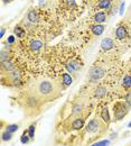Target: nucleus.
Instances as JSON below:
<instances>
[{
    "label": "nucleus",
    "mask_w": 131,
    "mask_h": 146,
    "mask_svg": "<svg viewBox=\"0 0 131 146\" xmlns=\"http://www.w3.org/2000/svg\"><path fill=\"white\" fill-rule=\"evenodd\" d=\"M123 7H124V2H122V3H121V7H120V14H122V13H123Z\"/></svg>",
    "instance_id": "nucleus-31"
},
{
    "label": "nucleus",
    "mask_w": 131,
    "mask_h": 146,
    "mask_svg": "<svg viewBox=\"0 0 131 146\" xmlns=\"http://www.w3.org/2000/svg\"><path fill=\"white\" fill-rule=\"evenodd\" d=\"M113 46H114V43H113L112 39L109 38V37L104 38V39L101 42V47H102L103 51H110L111 48H113Z\"/></svg>",
    "instance_id": "nucleus-9"
},
{
    "label": "nucleus",
    "mask_w": 131,
    "mask_h": 146,
    "mask_svg": "<svg viewBox=\"0 0 131 146\" xmlns=\"http://www.w3.org/2000/svg\"><path fill=\"white\" fill-rule=\"evenodd\" d=\"M115 36H117L118 39H124L127 37V31H126V28L122 27V26L118 27L117 28V32H115Z\"/></svg>",
    "instance_id": "nucleus-12"
},
{
    "label": "nucleus",
    "mask_w": 131,
    "mask_h": 146,
    "mask_svg": "<svg viewBox=\"0 0 131 146\" xmlns=\"http://www.w3.org/2000/svg\"><path fill=\"white\" fill-rule=\"evenodd\" d=\"M3 35H5V28H2V29H1V33H0V37H3Z\"/></svg>",
    "instance_id": "nucleus-32"
},
{
    "label": "nucleus",
    "mask_w": 131,
    "mask_h": 146,
    "mask_svg": "<svg viewBox=\"0 0 131 146\" xmlns=\"http://www.w3.org/2000/svg\"><path fill=\"white\" fill-rule=\"evenodd\" d=\"M67 2H68L70 5H72L73 7H75V6H76V3H75V0H67Z\"/></svg>",
    "instance_id": "nucleus-30"
},
{
    "label": "nucleus",
    "mask_w": 131,
    "mask_h": 146,
    "mask_svg": "<svg viewBox=\"0 0 131 146\" xmlns=\"http://www.w3.org/2000/svg\"><path fill=\"white\" fill-rule=\"evenodd\" d=\"M105 19H107V17H105V14H104V13H97V14L94 16V20H95L96 24L104 23Z\"/></svg>",
    "instance_id": "nucleus-19"
},
{
    "label": "nucleus",
    "mask_w": 131,
    "mask_h": 146,
    "mask_svg": "<svg viewBox=\"0 0 131 146\" xmlns=\"http://www.w3.org/2000/svg\"><path fill=\"white\" fill-rule=\"evenodd\" d=\"M122 86H123V88H127V89H130L131 88V75L130 74H128V75L124 76L123 82H122Z\"/></svg>",
    "instance_id": "nucleus-22"
},
{
    "label": "nucleus",
    "mask_w": 131,
    "mask_h": 146,
    "mask_svg": "<svg viewBox=\"0 0 131 146\" xmlns=\"http://www.w3.org/2000/svg\"><path fill=\"white\" fill-rule=\"evenodd\" d=\"M124 102L129 106V107H131V92H128L127 94H126V98H124Z\"/></svg>",
    "instance_id": "nucleus-28"
},
{
    "label": "nucleus",
    "mask_w": 131,
    "mask_h": 146,
    "mask_svg": "<svg viewBox=\"0 0 131 146\" xmlns=\"http://www.w3.org/2000/svg\"><path fill=\"white\" fill-rule=\"evenodd\" d=\"M66 69L68 70V72H74L80 70V64L76 61H71L66 64Z\"/></svg>",
    "instance_id": "nucleus-13"
},
{
    "label": "nucleus",
    "mask_w": 131,
    "mask_h": 146,
    "mask_svg": "<svg viewBox=\"0 0 131 146\" xmlns=\"http://www.w3.org/2000/svg\"><path fill=\"white\" fill-rule=\"evenodd\" d=\"M1 69H2V71H6V72H13V71H15V65L9 61L3 62V63H1Z\"/></svg>",
    "instance_id": "nucleus-14"
},
{
    "label": "nucleus",
    "mask_w": 131,
    "mask_h": 146,
    "mask_svg": "<svg viewBox=\"0 0 131 146\" xmlns=\"http://www.w3.org/2000/svg\"><path fill=\"white\" fill-rule=\"evenodd\" d=\"M107 93H108V91H107V89H105L104 87H97V88L94 90V97L100 99V98H103Z\"/></svg>",
    "instance_id": "nucleus-11"
},
{
    "label": "nucleus",
    "mask_w": 131,
    "mask_h": 146,
    "mask_svg": "<svg viewBox=\"0 0 131 146\" xmlns=\"http://www.w3.org/2000/svg\"><path fill=\"white\" fill-rule=\"evenodd\" d=\"M11 139H13V134L11 133H9L8 130L2 131V134H1V141L2 142H9Z\"/></svg>",
    "instance_id": "nucleus-20"
},
{
    "label": "nucleus",
    "mask_w": 131,
    "mask_h": 146,
    "mask_svg": "<svg viewBox=\"0 0 131 146\" xmlns=\"http://www.w3.org/2000/svg\"><path fill=\"white\" fill-rule=\"evenodd\" d=\"M36 90H37L38 96L43 98H47V99L55 98L58 92L56 84L49 80H41L40 82H38Z\"/></svg>",
    "instance_id": "nucleus-2"
},
{
    "label": "nucleus",
    "mask_w": 131,
    "mask_h": 146,
    "mask_svg": "<svg viewBox=\"0 0 131 146\" xmlns=\"http://www.w3.org/2000/svg\"><path fill=\"white\" fill-rule=\"evenodd\" d=\"M91 29H92L94 35H101L104 32V27L102 25H100V24H96V25L91 26Z\"/></svg>",
    "instance_id": "nucleus-17"
},
{
    "label": "nucleus",
    "mask_w": 131,
    "mask_h": 146,
    "mask_svg": "<svg viewBox=\"0 0 131 146\" xmlns=\"http://www.w3.org/2000/svg\"><path fill=\"white\" fill-rule=\"evenodd\" d=\"M128 127L131 128V121H130V123H129V124H128Z\"/></svg>",
    "instance_id": "nucleus-34"
},
{
    "label": "nucleus",
    "mask_w": 131,
    "mask_h": 146,
    "mask_svg": "<svg viewBox=\"0 0 131 146\" xmlns=\"http://www.w3.org/2000/svg\"><path fill=\"white\" fill-rule=\"evenodd\" d=\"M108 130V125L99 119L97 117L93 118L89 121V124L84 127L82 135H81V139H83V144L88 145L95 142L96 139H100Z\"/></svg>",
    "instance_id": "nucleus-1"
},
{
    "label": "nucleus",
    "mask_w": 131,
    "mask_h": 146,
    "mask_svg": "<svg viewBox=\"0 0 131 146\" xmlns=\"http://www.w3.org/2000/svg\"><path fill=\"white\" fill-rule=\"evenodd\" d=\"M85 127V117H76L72 120L71 129L72 130H82Z\"/></svg>",
    "instance_id": "nucleus-6"
},
{
    "label": "nucleus",
    "mask_w": 131,
    "mask_h": 146,
    "mask_svg": "<svg viewBox=\"0 0 131 146\" xmlns=\"http://www.w3.org/2000/svg\"><path fill=\"white\" fill-rule=\"evenodd\" d=\"M84 112V106L82 104H75L74 106L72 107V111H71V116L73 118L76 117H84L83 116Z\"/></svg>",
    "instance_id": "nucleus-7"
},
{
    "label": "nucleus",
    "mask_w": 131,
    "mask_h": 146,
    "mask_svg": "<svg viewBox=\"0 0 131 146\" xmlns=\"http://www.w3.org/2000/svg\"><path fill=\"white\" fill-rule=\"evenodd\" d=\"M62 82L64 83L65 87H68V86L72 84L73 79H72V76H71L68 73H63V74H62Z\"/></svg>",
    "instance_id": "nucleus-15"
},
{
    "label": "nucleus",
    "mask_w": 131,
    "mask_h": 146,
    "mask_svg": "<svg viewBox=\"0 0 131 146\" xmlns=\"http://www.w3.org/2000/svg\"><path fill=\"white\" fill-rule=\"evenodd\" d=\"M36 126H37V123H33L29 127H28V134L32 138V141L35 138V133H36Z\"/></svg>",
    "instance_id": "nucleus-21"
},
{
    "label": "nucleus",
    "mask_w": 131,
    "mask_h": 146,
    "mask_svg": "<svg viewBox=\"0 0 131 146\" xmlns=\"http://www.w3.org/2000/svg\"><path fill=\"white\" fill-rule=\"evenodd\" d=\"M129 106L126 102H117L113 105V121L118 123L122 120L129 112Z\"/></svg>",
    "instance_id": "nucleus-3"
},
{
    "label": "nucleus",
    "mask_w": 131,
    "mask_h": 146,
    "mask_svg": "<svg viewBox=\"0 0 131 146\" xmlns=\"http://www.w3.org/2000/svg\"><path fill=\"white\" fill-rule=\"evenodd\" d=\"M29 46H30V48H32L33 51L37 52V51H39V50L44 46V44H43V42H41V40H39V39H34V40H32V42H30Z\"/></svg>",
    "instance_id": "nucleus-10"
},
{
    "label": "nucleus",
    "mask_w": 131,
    "mask_h": 146,
    "mask_svg": "<svg viewBox=\"0 0 131 146\" xmlns=\"http://www.w3.org/2000/svg\"><path fill=\"white\" fill-rule=\"evenodd\" d=\"M27 18H28V20H29L30 23H37L38 19H39L37 11H35V10H30V11L28 13Z\"/></svg>",
    "instance_id": "nucleus-18"
},
{
    "label": "nucleus",
    "mask_w": 131,
    "mask_h": 146,
    "mask_svg": "<svg viewBox=\"0 0 131 146\" xmlns=\"http://www.w3.org/2000/svg\"><path fill=\"white\" fill-rule=\"evenodd\" d=\"M101 119L109 126L110 123H111V117H110V112H109V109L108 107H103L102 110H101Z\"/></svg>",
    "instance_id": "nucleus-8"
},
{
    "label": "nucleus",
    "mask_w": 131,
    "mask_h": 146,
    "mask_svg": "<svg viewBox=\"0 0 131 146\" xmlns=\"http://www.w3.org/2000/svg\"><path fill=\"white\" fill-rule=\"evenodd\" d=\"M104 75V70L100 66H94L89 72V80L91 82H97Z\"/></svg>",
    "instance_id": "nucleus-4"
},
{
    "label": "nucleus",
    "mask_w": 131,
    "mask_h": 146,
    "mask_svg": "<svg viewBox=\"0 0 131 146\" xmlns=\"http://www.w3.org/2000/svg\"><path fill=\"white\" fill-rule=\"evenodd\" d=\"M109 145H110V141L109 139H104V141H101V142L93 143L92 146H109Z\"/></svg>",
    "instance_id": "nucleus-27"
},
{
    "label": "nucleus",
    "mask_w": 131,
    "mask_h": 146,
    "mask_svg": "<svg viewBox=\"0 0 131 146\" xmlns=\"http://www.w3.org/2000/svg\"><path fill=\"white\" fill-rule=\"evenodd\" d=\"M2 1H3V2H6V3H7V2H10V1H13V0H2Z\"/></svg>",
    "instance_id": "nucleus-33"
},
{
    "label": "nucleus",
    "mask_w": 131,
    "mask_h": 146,
    "mask_svg": "<svg viewBox=\"0 0 131 146\" xmlns=\"http://www.w3.org/2000/svg\"><path fill=\"white\" fill-rule=\"evenodd\" d=\"M9 53H8V51H5V50H2L1 51V53H0V61H1V63H3V62H8L9 61Z\"/></svg>",
    "instance_id": "nucleus-25"
},
{
    "label": "nucleus",
    "mask_w": 131,
    "mask_h": 146,
    "mask_svg": "<svg viewBox=\"0 0 131 146\" xmlns=\"http://www.w3.org/2000/svg\"><path fill=\"white\" fill-rule=\"evenodd\" d=\"M30 141H32V138H30V136H29V134H28V129H27V130H24L22 134H21V136H20V142H21V144L27 145Z\"/></svg>",
    "instance_id": "nucleus-16"
},
{
    "label": "nucleus",
    "mask_w": 131,
    "mask_h": 146,
    "mask_svg": "<svg viewBox=\"0 0 131 146\" xmlns=\"http://www.w3.org/2000/svg\"><path fill=\"white\" fill-rule=\"evenodd\" d=\"M14 32H15L16 36L19 37V38L25 37V34H26V33H25V31H24V28H21V27H19V26H16V27H15Z\"/></svg>",
    "instance_id": "nucleus-26"
},
{
    "label": "nucleus",
    "mask_w": 131,
    "mask_h": 146,
    "mask_svg": "<svg viewBox=\"0 0 131 146\" xmlns=\"http://www.w3.org/2000/svg\"><path fill=\"white\" fill-rule=\"evenodd\" d=\"M7 43H8V44H14V43H15V36H9V37H8Z\"/></svg>",
    "instance_id": "nucleus-29"
},
{
    "label": "nucleus",
    "mask_w": 131,
    "mask_h": 146,
    "mask_svg": "<svg viewBox=\"0 0 131 146\" xmlns=\"http://www.w3.org/2000/svg\"><path fill=\"white\" fill-rule=\"evenodd\" d=\"M18 129H19V125H17V124H8L7 127H6V130H8L11 134L16 133Z\"/></svg>",
    "instance_id": "nucleus-24"
},
{
    "label": "nucleus",
    "mask_w": 131,
    "mask_h": 146,
    "mask_svg": "<svg viewBox=\"0 0 131 146\" xmlns=\"http://www.w3.org/2000/svg\"><path fill=\"white\" fill-rule=\"evenodd\" d=\"M26 108L29 111H35L39 109V99L37 96H29L26 99Z\"/></svg>",
    "instance_id": "nucleus-5"
},
{
    "label": "nucleus",
    "mask_w": 131,
    "mask_h": 146,
    "mask_svg": "<svg viewBox=\"0 0 131 146\" xmlns=\"http://www.w3.org/2000/svg\"><path fill=\"white\" fill-rule=\"evenodd\" d=\"M97 6H99V8L108 9V8H110V6H111V0H101Z\"/></svg>",
    "instance_id": "nucleus-23"
}]
</instances>
